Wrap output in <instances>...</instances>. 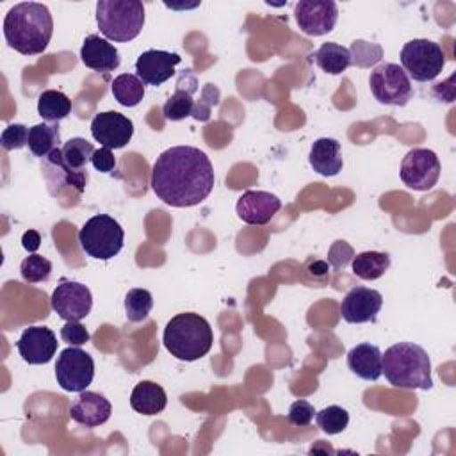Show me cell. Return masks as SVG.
Returning a JSON list of instances; mask_svg holds the SVG:
<instances>
[{
  "label": "cell",
  "mask_w": 456,
  "mask_h": 456,
  "mask_svg": "<svg viewBox=\"0 0 456 456\" xmlns=\"http://www.w3.org/2000/svg\"><path fill=\"white\" fill-rule=\"evenodd\" d=\"M214 167L200 148L173 146L162 151L153 167L151 191L166 205L185 208L200 205L214 189Z\"/></svg>",
  "instance_id": "6da1fadb"
},
{
  "label": "cell",
  "mask_w": 456,
  "mask_h": 456,
  "mask_svg": "<svg viewBox=\"0 0 456 456\" xmlns=\"http://www.w3.org/2000/svg\"><path fill=\"white\" fill-rule=\"evenodd\" d=\"M53 34L50 9L39 2H20L4 18V37L21 55L43 53Z\"/></svg>",
  "instance_id": "7a4b0ae2"
},
{
  "label": "cell",
  "mask_w": 456,
  "mask_h": 456,
  "mask_svg": "<svg viewBox=\"0 0 456 456\" xmlns=\"http://www.w3.org/2000/svg\"><path fill=\"white\" fill-rule=\"evenodd\" d=\"M381 374L397 388L429 390L433 387L429 356L424 347L413 342L390 346L381 354Z\"/></svg>",
  "instance_id": "3957f363"
},
{
  "label": "cell",
  "mask_w": 456,
  "mask_h": 456,
  "mask_svg": "<svg viewBox=\"0 0 456 456\" xmlns=\"http://www.w3.org/2000/svg\"><path fill=\"white\" fill-rule=\"evenodd\" d=\"M162 342L176 360L194 362L210 351L214 333L205 317L194 312H183L167 321Z\"/></svg>",
  "instance_id": "277c9868"
},
{
  "label": "cell",
  "mask_w": 456,
  "mask_h": 456,
  "mask_svg": "<svg viewBox=\"0 0 456 456\" xmlns=\"http://www.w3.org/2000/svg\"><path fill=\"white\" fill-rule=\"evenodd\" d=\"M96 23L100 32L110 41H132L142 30L144 5L139 0H98Z\"/></svg>",
  "instance_id": "5b68a950"
},
{
  "label": "cell",
  "mask_w": 456,
  "mask_h": 456,
  "mask_svg": "<svg viewBox=\"0 0 456 456\" xmlns=\"http://www.w3.org/2000/svg\"><path fill=\"white\" fill-rule=\"evenodd\" d=\"M123 240L125 232L121 224L107 214L93 216L78 232L82 251L98 260H110L116 256L123 248Z\"/></svg>",
  "instance_id": "8992f818"
},
{
  "label": "cell",
  "mask_w": 456,
  "mask_h": 456,
  "mask_svg": "<svg viewBox=\"0 0 456 456\" xmlns=\"http://www.w3.org/2000/svg\"><path fill=\"white\" fill-rule=\"evenodd\" d=\"M93 153V142L84 137H71L46 157V164L55 167L59 180H62L66 185L75 187L77 192H84L89 180L84 167L91 160Z\"/></svg>",
  "instance_id": "52a82bcc"
},
{
  "label": "cell",
  "mask_w": 456,
  "mask_h": 456,
  "mask_svg": "<svg viewBox=\"0 0 456 456\" xmlns=\"http://www.w3.org/2000/svg\"><path fill=\"white\" fill-rule=\"evenodd\" d=\"M401 68L417 82L436 78L445 64L444 50L429 39H411L401 48Z\"/></svg>",
  "instance_id": "ba28073f"
},
{
  "label": "cell",
  "mask_w": 456,
  "mask_h": 456,
  "mask_svg": "<svg viewBox=\"0 0 456 456\" xmlns=\"http://www.w3.org/2000/svg\"><path fill=\"white\" fill-rule=\"evenodd\" d=\"M369 86L372 96L385 105L403 107L413 94V87L406 71L394 62H383L370 71Z\"/></svg>",
  "instance_id": "9c48e42d"
},
{
  "label": "cell",
  "mask_w": 456,
  "mask_h": 456,
  "mask_svg": "<svg viewBox=\"0 0 456 456\" xmlns=\"http://www.w3.org/2000/svg\"><path fill=\"white\" fill-rule=\"evenodd\" d=\"M55 378L62 390L82 392L94 378V362L89 353L78 346H69L61 351L55 363Z\"/></svg>",
  "instance_id": "30bf717a"
},
{
  "label": "cell",
  "mask_w": 456,
  "mask_h": 456,
  "mask_svg": "<svg viewBox=\"0 0 456 456\" xmlns=\"http://www.w3.org/2000/svg\"><path fill=\"white\" fill-rule=\"evenodd\" d=\"M440 160L433 150L413 148L401 162V180L413 191H429L440 178Z\"/></svg>",
  "instance_id": "8fae6325"
},
{
  "label": "cell",
  "mask_w": 456,
  "mask_h": 456,
  "mask_svg": "<svg viewBox=\"0 0 456 456\" xmlns=\"http://www.w3.org/2000/svg\"><path fill=\"white\" fill-rule=\"evenodd\" d=\"M52 310L64 321H82L93 308L91 290L73 280H61L50 297Z\"/></svg>",
  "instance_id": "7c38bea8"
},
{
  "label": "cell",
  "mask_w": 456,
  "mask_h": 456,
  "mask_svg": "<svg viewBox=\"0 0 456 456\" xmlns=\"http://www.w3.org/2000/svg\"><path fill=\"white\" fill-rule=\"evenodd\" d=\"M299 30L306 36H324L333 30L338 9L333 0H299L294 7Z\"/></svg>",
  "instance_id": "4fadbf2b"
},
{
  "label": "cell",
  "mask_w": 456,
  "mask_h": 456,
  "mask_svg": "<svg viewBox=\"0 0 456 456\" xmlns=\"http://www.w3.org/2000/svg\"><path fill=\"white\" fill-rule=\"evenodd\" d=\"M91 135L102 146L118 150L130 142L134 135V123L130 118L116 110L98 112L91 121Z\"/></svg>",
  "instance_id": "5bb4252c"
},
{
  "label": "cell",
  "mask_w": 456,
  "mask_h": 456,
  "mask_svg": "<svg viewBox=\"0 0 456 456\" xmlns=\"http://www.w3.org/2000/svg\"><path fill=\"white\" fill-rule=\"evenodd\" d=\"M57 337L46 326H28L21 331L16 349L23 362L30 365L48 363L57 351Z\"/></svg>",
  "instance_id": "9a60e30c"
},
{
  "label": "cell",
  "mask_w": 456,
  "mask_h": 456,
  "mask_svg": "<svg viewBox=\"0 0 456 456\" xmlns=\"http://www.w3.org/2000/svg\"><path fill=\"white\" fill-rule=\"evenodd\" d=\"M383 305V296L367 287H353L340 303V315L346 322H374Z\"/></svg>",
  "instance_id": "2e32d148"
},
{
  "label": "cell",
  "mask_w": 456,
  "mask_h": 456,
  "mask_svg": "<svg viewBox=\"0 0 456 456\" xmlns=\"http://www.w3.org/2000/svg\"><path fill=\"white\" fill-rule=\"evenodd\" d=\"M281 208V200L276 194H271L267 191H246L237 200V216L255 226L267 224L274 214Z\"/></svg>",
  "instance_id": "e0dca14e"
},
{
  "label": "cell",
  "mask_w": 456,
  "mask_h": 456,
  "mask_svg": "<svg viewBox=\"0 0 456 456\" xmlns=\"http://www.w3.org/2000/svg\"><path fill=\"white\" fill-rule=\"evenodd\" d=\"M182 61L178 53L164 50H146L135 61V73L148 86H160L175 75V66Z\"/></svg>",
  "instance_id": "ac0fdd59"
},
{
  "label": "cell",
  "mask_w": 456,
  "mask_h": 456,
  "mask_svg": "<svg viewBox=\"0 0 456 456\" xmlns=\"http://www.w3.org/2000/svg\"><path fill=\"white\" fill-rule=\"evenodd\" d=\"M112 406L109 399L98 392L82 390L69 406V417L86 428H96L109 420Z\"/></svg>",
  "instance_id": "d6986e66"
},
{
  "label": "cell",
  "mask_w": 456,
  "mask_h": 456,
  "mask_svg": "<svg viewBox=\"0 0 456 456\" xmlns=\"http://www.w3.org/2000/svg\"><path fill=\"white\" fill-rule=\"evenodd\" d=\"M80 59L84 66L94 69V71H114L119 68V52L118 48L109 43L107 39L89 34L80 48Z\"/></svg>",
  "instance_id": "ffe728a7"
},
{
  "label": "cell",
  "mask_w": 456,
  "mask_h": 456,
  "mask_svg": "<svg viewBox=\"0 0 456 456\" xmlns=\"http://www.w3.org/2000/svg\"><path fill=\"white\" fill-rule=\"evenodd\" d=\"M308 162L322 176H335L342 171L344 160L340 151V142L331 137H321L317 139L308 155Z\"/></svg>",
  "instance_id": "44dd1931"
},
{
  "label": "cell",
  "mask_w": 456,
  "mask_h": 456,
  "mask_svg": "<svg viewBox=\"0 0 456 456\" xmlns=\"http://www.w3.org/2000/svg\"><path fill=\"white\" fill-rule=\"evenodd\" d=\"M347 367L362 379L376 381L381 376V351L378 346L363 342L347 353Z\"/></svg>",
  "instance_id": "7402d4cb"
},
{
  "label": "cell",
  "mask_w": 456,
  "mask_h": 456,
  "mask_svg": "<svg viewBox=\"0 0 456 456\" xmlns=\"http://www.w3.org/2000/svg\"><path fill=\"white\" fill-rule=\"evenodd\" d=\"M167 404L166 390L153 381H139L130 394V406L142 415H157Z\"/></svg>",
  "instance_id": "603a6c76"
},
{
  "label": "cell",
  "mask_w": 456,
  "mask_h": 456,
  "mask_svg": "<svg viewBox=\"0 0 456 456\" xmlns=\"http://www.w3.org/2000/svg\"><path fill=\"white\" fill-rule=\"evenodd\" d=\"M315 62L322 71L330 75H340L351 66L353 59H351V52L346 46L328 41V43H322L315 52Z\"/></svg>",
  "instance_id": "cb8c5ba5"
},
{
  "label": "cell",
  "mask_w": 456,
  "mask_h": 456,
  "mask_svg": "<svg viewBox=\"0 0 456 456\" xmlns=\"http://www.w3.org/2000/svg\"><path fill=\"white\" fill-rule=\"evenodd\" d=\"M61 134L55 123H37L28 128V150L34 157H48L59 148Z\"/></svg>",
  "instance_id": "d4e9b609"
},
{
  "label": "cell",
  "mask_w": 456,
  "mask_h": 456,
  "mask_svg": "<svg viewBox=\"0 0 456 456\" xmlns=\"http://www.w3.org/2000/svg\"><path fill=\"white\" fill-rule=\"evenodd\" d=\"M353 273L360 280H378L390 267V256L381 251H362L353 256Z\"/></svg>",
  "instance_id": "484cf974"
},
{
  "label": "cell",
  "mask_w": 456,
  "mask_h": 456,
  "mask_svg": "<svg viewBox=\"0 0 456 456\" xmlns=\"http://www.w3.org/2000/svg\"><path fill=\"white\" fill-rule=\"evenodd\" d=\"M71 112V100L57 89H46L37 98V114L50 121L59 123Z\"/></svg>",
  "instance_id": "4316f807"
},
{
  "label": "cell",
  "mask_w": 456,
  "mask_h": 456,
  "mask_svg": "<svg viewBox=\"0 0 456 456\" xmlns=\"http://www.w3.org/2000/svg\"><path fill=\"white\" fill-rule=\"evenodd\" d=\"M112 96L123 107H135L144 98V84L137 75L121 73L112 80Z\"/></svg>",
  "instance_id": "83f0119b"
},
{
  "label": "cell",
  "mask_w": 456,
  "mask_h": 456,
  "mask_svg": "<svg viewBox=\"0 0 456 456\" xmlns=\"http://www.w3.org/2000/svg\"><path fill=\"white\" fill-rule=\"evenodd\" d=\"M196 89V84L191 86L189 89L183 87L182 80L176 86V91L166 100L164 107H162V114L166 119L169 121H182L189 116H194V100H192V93Z\"/></svg>",
  "instance_id": "f1b7e54d"
},
{
  "label": "cell",
  "mask_w": 456,
  "mask_h": 456,
  "mask_svg": "<svg viewBox=\"0 0 456 456\" xmlns=\"http://www.w3.org/2000/svg\"><path fill=\"white\" fill-rule=\"evenodd\" d=\"M153 308V297L146 289H130L125 296V314L132 322H141Z\"/></svg>",
  "instance_id": "f546056e"
},
{
  "label": "cell",
  "mask_w": 456,
  "mask_h": 456,
  "mask_svg": "<svg viewBox=\"0 0 456 456\" xmlns=\"http://www.w3.org/2000/svg\"><path fill=\"white\" fill-rule=\"evenodd\" d=\"M315 422L324 433L337 435L347 428L349 413L342 406L331 404L328 408H322L321 411H315Z\"/></svg>",
  "instance_id": "4dcf8cb0"
},
{
  "label": "cell",
  "mask_w": 456,
  "mask_h": 456,
  "mask_svg": "<svg viewBox=\"0 0 456 456\" xmlns=\"http://www.w3.org/2000/svg\"><path fill=\"white\" fill-rule=\"evenodd\" d=\"M20 273H21V278L28 283L46 281L52 274V262L41 255L30 253L21 260Z\"/></svg>",
  "instance_id": "1f68e13d"
},
{
  "label": "cell",
  "mask_w": 456,
  "mask_h": 456,
  "mask_svg": "<svg viewBox=\"0 0 456 456\" xmlns=\"http://www.w3.org/2000/svg\"><path fill=\"white\" fill-rule=\"evenodd\" d=\"M2 148L11 151V150H20L28 142V128L21 123H12L4 128L0 135Z\"/></svg>",
  "instance_id": "d6a6232c"
},
{
  "label": "cell",
  "mask_w": 456,
  "mask_h": 456,
  "mask_svg": "<svg viewBox=\"0 0 456 456\" xmlns=\"http://www.w3.org/2000/svg\"><path fill=\"white\" fill-rule=\"evenodd\" d=\"M314 415H315V410L314 406L305 401V399H299V401H294L289 408V422L292 426H297V428H305L308 426L312 420H314Z\"/></svg>",
  "instance_id": "836d02e7"
},
{
  "label": "cell",
  "mask_w": 456,
  "mask_h": 456,
  "mask_svg": "<svg viewBox=\"0 0 456 456\" xmlns=\"http://www.w3.org/2000/svg\"><path fill=\"white\" fill-rule=\"evenodd\" d=\"M89 331L80 321H66L61 328V338L69 346H82L89 342Z\"/></svg>",
  "instance_id": "e575fe53"
},
{
  "label": "cell",
  "mask_w": 456,
  "mask_h": 456,
  "mask_svg": "<svg viewBox=\"0 0 456 456\" xmlns=\"http://www.w3.org/2000/svg\"><path fill=\"white\" fill-rule=\"evenodd\" d=\"M91 164L100 173H110L116 169V157L110 148L102 146V148L94 150V153L91 157Z\"/></svg>",
  "instance_id": "d590c367"
},
{
  "label": "cell",
  "mask_w": 456,
  "mask_h": 456,
  "mask_svg": "<svg viewBox=\"0 0 456 456\" xmlns=\"http://www.w3.org/2000/svg\"><path fill=\"white\" fill-rule=\"evenodd\" d=\"M21 246L28 251V253H36L37 248L41 246V235L36 230H28L23 233L21 237Z\"/></svg>",
  "instance_id": "8d00e7d4"
}]
</instances>
